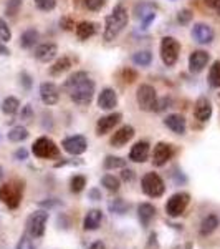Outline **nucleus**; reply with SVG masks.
<instances>
[{"mask_svg":"<svg viewBox=\"0 0 220 249\" xmlns=\"http://www.w3.org/2000/svg\"><path fill=\"white\" fill-rule=\"evenodd\" d=\"M192 20V12L189 9H184L177 14V22L182 23V25H187V23H190Z\"/></svg>","mask_w":220,"mask_h":249,"instance_id":"41","label":"nucleus"},{"mask_svg":"<svg viewBox=\"0 0 220 249\" xmlns=\"http://www.w3.org/2000/svg\"><path fill=\"white\" fill-rule=\"evenodd\" d=\"M209 60H210V55L207 53V52H204V50L192 52L189 57V70L192 73H201L204 68L207 67Z\"/></svg>","mask_w":220,"mask_h":249,"instance_id":"16","label":"nucleus"},{"mask_svg":"<svg viewBox=\"0 0 220 249\" xmlns=\"http://www.w3.org/2000/svg\"><path fill=\"white\" fill-rule=\"evenodd\" d=\"M205 2V5L209 7V9H212V10H220V0H204Z\"/></svg>","mask_w":220,"mask_h":249,"instance_id":"48","label":"nucleus"},{"mask_svg":"<svg viewBox=\"0 0 220 249\" xmlns=\"http://www.w3.org/2000/svg\"><path fill=\"white\" fill-rule=\"evenodd\" d=\"M164 124H166L171 131H174L175 135H186L187 122L182 115H179V113L167 115L166 118H164Z\"/></svg>","mask_w":220,"mask_h":249,"instance_id":"19","label":"nucleus"},{"mask_svg":"<svg viewBox=\"0 0 220 249\" xmlns=\"http://www.w3.org/2000/svg\"><path fill=\"white\" fill-rule=\"evenodd\" d=\"M85 7L91 12H98L106 5V0H83Z\"/></svg>","mask_w":220,"mask_h":249,"instance_id":"39","label":"nucleus"},{"mask_svg":"<svg viewBox=\"0 0 220 249\" xmlns=\"http://www.w3.org/2000/svg\"><path fill=\"white\" fill-rule=\"evenodd\" d=\"M133 62L138 67H149L153 62V53L149 50H139L133 55Z\"/></svg>","mask_w":220,"mask_h":249,"instance_id":"32","label":"nucleus"},{"mask_svg":"<svg viewBox=\"0 0 220 249\" xmlns=\"http://www.w3.org/2000/svg\"><path fill=\"white\" fill-rule=\"evenodd\" d=\"M70 68H71V58L70 57H62L50 67V75L57 77V75L65 73V71H68Z\"/></svg>","mask_w":220,"mask_h":249,"instance_id":"28","label":"nucleus"},{"mask_svg":"<svg viewBox=\"0 0 220 249\" xmlns=\"http://www.w3.org/2000/svg\"><path fill=\"white\" fill-rule=\"evenodd\" d=\"M62 146L66 153L78 156V155H83L88 150V142L83 135H73V136H70V138L63 140Z\"/></svg>","mask_w":220,"mask_h":249,"instance_id":"10","label":"nucleus"},{"mask_svg":"<svg viewBox=\"0 0 220 249\" xmlns=\"http://www.w3.org/2000/svg\"><path fill=\"white\" fill-rule=\"evenodd\" d=\"M149 153H151V144L147 142H138L133 148H131L129 160L134 163H144V161H147V158H149Z\"/></svg>","mask_w":220,"mask_h":249,"instance_id":"21","label":"nucleus"},{"mask_svg":"<svg viewBox=\"0 0 220 249\" xmlns=\"http://www.w3.org/2000/svg\"><path fill=\"white\" fill-rule=\"evenodd\" d=\"M105 170H116V168H126V160L119 158V156H106L105 163H103Z\"/></svg>","mask_w":220,"mask_h":249,"instance_id":"35","label":"nucleus"},{"mask_svg":"<svg viewBox=\"0 0 220 249\" xmlns=\"http://www.w3.org/2000/svg\"><path fill=\"white\" fill-rule=\"evenodd\" d=\"M121 77L126 83H133L134 80H138V73H136L134 70H131V68H125V70L121 71Z\"/></svg>","mask_w":220,"mask_h":249,"instance_id":"42","label":"nucleus"},{"mask_svg":"<svg viewBox=\"0 0 220 249\" xmlns=\"http://www.w3.org/2000/svg\"><path fill=\"white\" fill-rule=\"evenodd\" d=\"M118 105V95H116V91L113 88H105V90H101V93L98 95V107L101 108V110H113V108Z\"/></svg>","mask_w":220,"mask_h":249,"instance_id":"22","label":"nucleus"},{"mask_svg":"<svg viewBox=\"0 0 220 249\" xmlns=\"http://www.w3.org/2000/svg\"><path fill=\"white\" fill-rule=\"evenodd\" d=\"M40 98L47 107H51L58 103L60 100V88L51 82H45L40 85Z\"/></svg>","mask_w":220,"mask_h":249,"instance_id":"14","label":"nucleus"},{"mask_svg":"<svg viewBox=\"0 0 220 249\" xmlns=\"http://www.w3.org/2000/svg\"><path fill=\"white\" fill-rule=\"evenodd\" d=\"M85 186H86V178H85V176L77 175V176H73V178H71V181H70V191L71 193H81L83 190H85Z\"/></svg>","mask_w":220,"mask_h":249,"instance_id":"36","label":"nucleus"},{"mask_svg":"<svg viewBox=\"0 0 220 249\" xmlns=\"http://www.w3.org/2000/svg\"><path fill=\"white\" fill-rule=\"evenodd\" d=\"M7 138H9L12 143H22L29 138V130H27L25 126H22V124H18V126H14L9 133H7Z\"/></svg>","mask_w":220,"mask_h":249,"instance_id":"29","label":"nucleus"},{"mask_svg":"<svg viewBox=\"0 0 220 249\" xmlns=\"http://www.w3.org/2000/svg\"><path fill=\"white\" fill-rule=\"evenodd\" d=\"M23 188L17 183H5L0 186V201L9 210H17L22 201Z\"/></svg>","mask_w":220,"mask_h":249,"instance_id":"3","label":"nucleus"},{"mask_svg":"<svg viewBox=\"0 0 220 249\" xmlns=\"http://www.w3.org/2000/svg\"><path fill=\"white\" fill-rule=\"evenodd\" d=\"M142 191L146 193L149 198H161L166 191V184H164L162 178L157 175V173H146L142 176L141 181Z\"/></svg>","mask_w":220,"mask_h":249,"instance_id":"6","label":"nucleus"},{"mask_svg":"<svg viewBox=\"0 0 220 249\" xmlns=\"http://www.w3.org/2000/svg\"><path fill=\"white\" fill-rule=\"evenodd\" d=\"M0 175H2V166H0Z\"/></svg>","mask_w":220,"mask_h":249,"instance_id":"53","label":"nucleus"},{"mask_svg":"<svg viewBox=\"0 0 220 249\" xmlns=\"http://www.w3.org/2000/svg\"><path fill=\"white\" fill-rule=\"evenodd\" d=\"M127 20H129V15H127V10L123 3H118L114 7L113 12L106 17V23H105V40L111 42L118 37L123 32V29L127 25Z\"/></svg>","mask_w":220,"mask_h":249,"instance_id":"2","label":"nucleus"},{"mask_svg":"<svg viewBox=\"0 0 220 249\" xmlns=\"http://www.w3.org/2000/svg\"><path fill=\"white\" fill-rule=\"evenodd\" d=\"M179 52H181V45L174 37H164L161 42V58L164 65L173 67L175 65L179 58Z\"/></svg>","mask_w":220,"mask_h":249,"instance_id":"9","label":"nucleus"},{"mask_svg":"<svg viewBox=\"0 0 220 249\" xmlns=\"http://www.w3.org/2000/svg\"><path fill=\"white\" fill-rule=\"evenodd\" d=\"M20 80H22V83H23V87H25V88H30L31 87V78L27 73L20 75Z\"/></svg>","mask_w":220,"mask_h":249,"instance_id":"49","label":"nucleus"},{"mask_svg":"<svg viewBox=\"0 0 220 249\" xmlns=\"http://www.w3.org/2000/svg\"><path fill=\"white\" fill-rule=\"evenodd\" d=\"M12 38V32L9 29V25H7V22L3 18H0V40L2 42H9Z\"/></svg>","mask_w":220,"mask_h":249,"instance_id":"40","label":"nucleus"},{"mask_svg":"<svg viewBox=\"0 0 220 249\" xmlns=\"http://www.w3.org/2000/svg\"><path fill=\"white\" fill-rule=\"evenodd\" d=\"M0 108H2V111L5 115H15L20 108V102H18V98H15V96H7V98H3L2 107Z\"/></svg>","mask_w":220,"mask_h":249,"instance_id":"31","label":"nucleus"},{"mask_svg":"<svg viewBox=\"0 0 220 249\" xmlns=\"http://www.w3.org/2000/svg\"><path fill=\"white\" fill-rule=\"evenodd\" d=\"M108 210H110V213H113V214H125L129 210V204L123 198H114L108 203Z\"/></svg>","mask_w":220,"mask_h":249,"instance_id":"30","label":"nucleus"},{"mask_svg":"<svg viewBox=\"0 0 220 249\" xmlns=\"http://www.w3.org/2000/svg\"><path fill=\"white\" fill-rule=\"evenodd\" d=\"M133 136H134V128L131 126V124H125V126H121L118 131H114L110 143H111V146H114V148H121V146H125L127 142H131Z\"/></svg>","mask_w":220,"mask_h":249,"instance_id":"18","label":"nucleus"},{"mask_svg":"<svg viewBox=\"0 0 220 249\" xmlns=\"http://www.w3.org/2000/svg\"><path fill=\"white\" fill-rule=\"evenodd\" d=\"M58 53V47L55 43H42L35 48V53L33 57L38 60V62H43V63H48L51 62Z\"/></svg>","mask_w":220,"mask_h":249,"instance_id":"20","label":"nucleus"},{"mask_svg":"<svg viewBox=\"0 0 220 249\" xmlns=\"http://www.w3.org/2000/svg\"><path fill=\"white\" fill-rule=\"evenodd\" d=\"M22 7V0H7L5 5V15L7 17H15Z\"/></svg>","mask_w":220,"mask_h":249,"instance_id":"37","label":"nucleus"},{"mask_svg":"<svg viewBox=\"0 0 220 249\" xmlns=\"http://www.w3.org/2000/svg\"><path fill=\"white\" fill-rule=\"evenodd\" d=\"M38 32L35 30V29H29V30H25L22 35H20V47L22 48H31V47H35V43L38 42Z\"/></svg>","mask_w":220,"mask_h":249,"instance_id":"27","label":"nucleus"},{"mask_svg":"<svg viewBox=\"0 0 220 249\" xmlns=\"http://www.w3.org/2000/svg\"><path fill=\"white\" fill-rule=\"evenodd\" d=\"M103 223V213L99 210H90L83 218V230L96 231Z\"/></svg>","mask_w":220,"mask_h":249,"instance_id":"23","label":"nucleus"},{"mask_svg":"<svg viewBox=\"0 0 220 249\" xmlns=\"http://www.w3.org/2000/svg\"><path fill=\"white\" fill-rule=\"evenodd\" d=\"M88 198H90L91 201H101L103 199L101 191H99L98 188H91V190L88 191Z\"/></svg>","mask_w":220,"mask_h":249,"instance_id":"46","label":"nucleus"},{"mask_svg":"<svg viewBox=\"0 0 220 249\" xmlns=\"http://www.w3.org/2000/svg\"><path fill=\"white\" fill-rule=\"evenodd\" d=\"M31 151L37 158L42 160H51V158H60V150L57 146V143L53 140L47 138V136H42L37 142L31 144Z\"/></svg>","mask_w":220,"mask_h":249,"instance_id":"5","label":"nucleus"},{"mask_svg":"<svg viewBox=\"0 0 220 249\" xmlns=\"http://www.w3.org/2000/svg\"><path fill=\"white\" fill-rule=\"evenodd\" d=\"M209 83L214 88H220V60L214 62L209 71Z\"/></svg>","mask_w":220,"mask_h":249,"instance_id":"34","label":"nucleus"},{"mask_svg":"<svg viewBox=\"0 0 220 249\" xmlns=\"http://www.w3.org/2000/svg\"><path fill=\"white\" fill-rule=\"evenodd\" d=\"M63 88L71 98V102L79 107L90 105L94 96V82L86 71H75L73 75H70Z\"/></svg>","mask_w":220,"mask_h":249,"instance_id":"1","label":"nucleus"},{"mask_svg":"<svg viewBox=\"0 0 220 249\" xmlns=\"http://www.w3.org/2000/svg\"><path fill=\"white\" fill-rule=\"evenodd\" d=\"M136 100H138V105L144 111H156V105H157V93H156V88L144 83L138 88L136 91Z\"/></svg>","mask_w":220,"mask_h":249,"instance_id":"7","label":"nucleus"},{"mask_svg":"<svg viewBox=\"0 0 220 249\" xmlns=\"http://www.w3.org/2000/svg\"><path fill=\"white\" fill-rule=\"evenodd\" d=\"M88 249H106V244L103 243V241H94V243L91 244Z\"/></svg>","mask_w":220,"mask_h":249,"instance_id":"50","label":"nucleus"},{"mask_svg":"<svg viewBox=\"0 0 220 249\" xmlns=\"http://www.w3.org/2000/svg\"><path fill=\"white\" fill-rule=\"evenodd\" d=\"M7 55H10V50L3 45V42H0V57H7Z\"/></svg>","mask_w":220,"mask_h":249,"instance_id":"52","label":"nucleus"},{"mask_svg":"<svg viewBox=\"0 0 220 249\" xmlns=\"http://www.w3.org/2000/svg\"><path fill=\"white\" fill-rule=\"evenodd\" d=\"M96 34V23L94 22H79L77 25V35L79 40H88Z\"/></svg>","mask_w":220,"mask_h":249,"instance_id":"26","label":"nucleus"},{"mask_svg":"<svg viewBox=\"0 0 220 249\" xmlns=\"http://www.w3.org/2000/svg\"><path fill=\"white\" fill-rule=\"evenodd\" d=\"M189 201H190L189 193H186V191L175 193V195L171 196V198L167 199V203H166L167 216H171V218H179V216L186 211V208L189 206Z\"/></svg>","mask_w":220,"mask_h":249,"instance_id":"8","label":"nucleus"},{"mask_svg":"<svg viewBox=\"0 0 220 249\" xmlns=\"http://www.w3.org/2000/svg\"><path fill=\"white\" fill-rule=\"evenodd\" d=\"M29 158V151L25 150V148H18L17 151H15V160H18V161H23V160Z\"/></svg>","mask_w":220,"mask_h":249,"instance_id":"47","label":"nucleus"},{"mask_svg":"<svg viewBox=\"0 0 220 249\" xmlns=\"http://www.w3.org/2000/svg\"><path fill=\"white\" fill-rule=\"evenodd\" d=\"M212 111H214V108H212V103L207 96L197 98V102H195V105H194V115L199 122H202V123L209 122L210 116H212Z\"/></svg>","mask_w":220,"mask_h":249,"instance_id":"17","label":"nucleus"},{"mask_svg":"<svg viewBox=\"0 0 220 249\" xmlns=\"http://www.w3.org/2000/svg\"><path fill=\"white\" fill-rule=\"evenodd\" d=\"M31 118H33V110H31V105H25L22 108L20 120H23V122H30Z\"/></svg>","mask_w":220,"mask_h":249,"instance_id":"44","label":"nucleus"},{"mask_svg":"<svg viewBox=\"0 0 220 249\" xmlns=\"http://www.w3.org/2000/svg\"><path fill=\"white\" fill-rule=\"evenodd\" d=\"M156 9H157V7H156L154 3H151V2H141V3H138V5L134 7L136 18L141 20L144 29H146V27L156 18Z\"/></svg>","mask_w":220,"mask_h":249,"instance_id":"12","label":"nucleus"},{"mask_svg":"<svg viewBox=\"0 0 220 249\" xmlns=\"http://www.w3.org/2000/svg\"><path fill=\"white\" fill-rule=\"evenodd\" d=\"M173 156H174V146H173V144L159 142L154 146V151H153L154 166H164V164L169 161V160H173Z\"/></svg>","mask_w":220,"mask_h":249,"instance_id":"11","label":"nucleus"},{"mask_svg":"<svg viewBox=\"0 0 220 249\" xmlns=\"http://www.w3.org/2000/svg\"><path fill=\"white\" fill-rule=\"evenodd\" d=\"M192 38H194V42L201 43V45H207V43H210L212 40H214V30H212L210 25H207V23H195L194 27H192V32H190Z\"/></svg>","mask_w":220,"mask_h":249,"instance_id":"13","label":"nucleus"},{"mask_svg":"<svg viewBox=\"0 0 220 249\" xmlns=\"http://www.w3.org/2000/svg\"><path fill=\"white\" fill-rule=\"evenodd\" d=\"M60 201H51V199H48V201H40V206H45V208H51V206H58Z\"/></svg>","mask_w":220,"mask_h":249,"instance_id":"51","label":"nucleus"},{"mask_svg":"<svg viewBox=\"0 0 220 249\" xmlns=\"http://www.w3.org/2000/svg\"><path fill=\"white\" fill-rule=\"evenodd\" d=\"M156 208L153 206L151 203H141L138 206V218H139V223L141 226L147 228L151 224V221L156 218Z\"/></svg>","mask_w":220,"mask_h":249,"instance_id":"24","label":"nucleus"},{"mask_svg":"<svg viewBox=\"0 0 220 249\" xmlns=\"http://www.w3.org/2000/svg\"><path fill=\"white\" fill-rule=\"evenodd\" d=\"M17 249H37V248L33 246V243H31L29 236H22L17 244Z\"/></svg>","mask_w":220,"mask_h":249,"instance_id":"43","label":"nucleus"},{"mask_svg":"<svg viewBox=\"0 0 220 249\" xmlns=\"http://www.w3.org/2000/svg\"><path fill=\"white\" fill-rule=\"evenodd\" d=\"M217 14H219V15H220V10H217Z\"/></svg>","mask_w":220,"mask_h":249,"instance_id":"54","label":"nucleus"},{"mask_svg":"<svg viewBox=\"0 0 220 249\" xmlns=\"http://www.w3.org/2000/svg\"><path fill=\"white\" fill-rule=\"evenodd\" d=\"M123 120L121 113H110L106 116H101L96 123V135L103 136L106 133H110L111 130H114V126Z\"/></svg>","mask_w":220,"mask_h":249,"instance_id":"15","label":"nucleus"},{"mask_svg":"<svg viewBox=\"0 0 220 249\" xmlns=\"http://www.w3.org/2000/svg\"><path fill=\"white\" fill-rule=\"evenodd\" d=\"M101 184L106 188L108 191L116 193L119 190V186H121V181H119V178H116L114 175H105L101 178Z\"/></svg>","mask_w":220,"mask_h":249,"instance_id":"33","label":"nucleus"},{"mask_svg":"<svg viewBox=\"0 0 220 249\" xmlns=\"http://www.w3.org/2000/svg\"><path fill=\"white\" fill-rule=\"evenodd\" d=\"M121 178L125 179L126 183H131V181H134L136 175H134V171H133V170H129V168H123Z\"/></svg>","mask_w":220,"mask_h":249,"instance_id":"45","label":"nucleus"},{"mask_svg":"<svg viewBox=\"0 0 220 249\" xmlns=\"http://www.w3.org/2000/svg\"><path fill=\"white\" fill-rule=\"evenodd\" d=\"M219 226V218L215 214H207L205 218L202 219L201 223V228H199V232H201V236H210L212 232H214L215 230H217Z\"/></svg>","mask_w":220,"mask_h":249,"instance_id":"25","label":"nucleus"},{"mask_svg":"<svg viewBox=\"0 0 220 249\" xmlns=\"http://www.w3.org/2000/svg\"><path fill=\"white\" fill-rule=\"evenodd\" d=\"M47 221H48V211L38 210L35 213H31L27 219V234L30 238H42L45 234V228H47Z\"/></svg>","mask_w":220,"mask_h":249,"instance_id":"4","label":"nucleus"},{"mask_svg":"<svg viewBox=\"0 0 220 249\" xmlns=\"http://www.w3.org/2000/svg\"><path fill=\"white\" fill-rule=\"evenodd\" d=\"M35 5H37L38 10L50 12L57 7V0H35Z\"/></svg>","mask_w":220,"mask_h":249,"instance_id":"38","label":"nucleus"}]
</instances>
